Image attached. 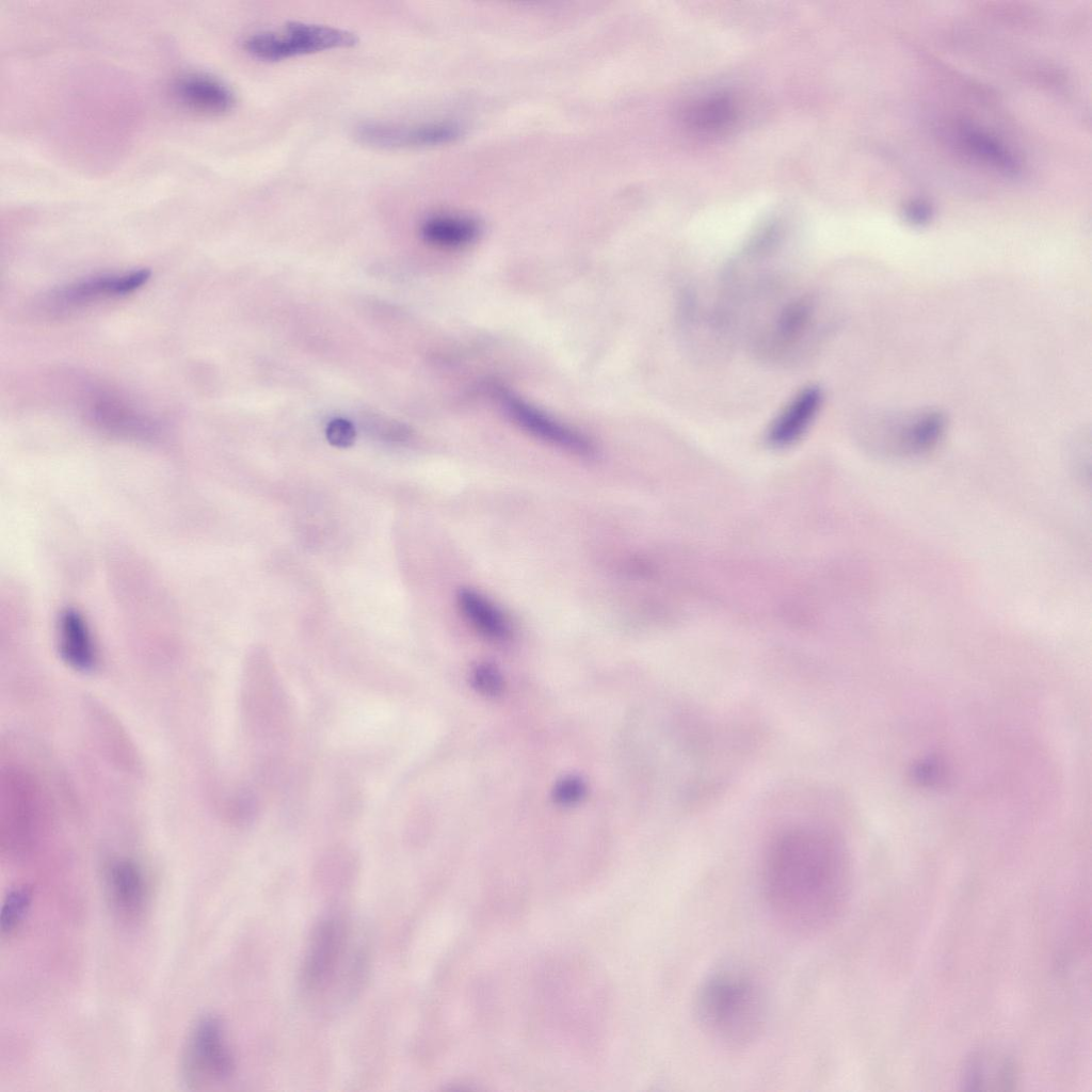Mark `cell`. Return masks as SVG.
<instances>
[{"label":"cell","instance_id":"6da1fadb","mask_svg":"<svg viewBox=\"0 0 1092 1092\" xmlns=\"http://www.w3.org/2000/svg\"><path fill=\"white\" fill-rule=\"evenodd\" d=\"M767 905L786 927L816 933L831 927L850 894V868L839 838L821 826L781 831L769 844L761 867Z\"/></svg>","mask_w":1092,"mask_h":1092},{"label":"cell","instance_id":"cb8c5ba5","mask_svg":"<svg viewBox=\"0 0 1092 1092\" xmlns=\"http://www.w3.org/2000/svg\"><path fill=\"white\" fill-rule=\"evenodd\" d=\"M903 219L912 226L921 227L929 224L933 218L932 206L922 199H914L903 206Z\"/></svg>","mask_w":1092,"mask_h":1092},{"label":"cell","instance_id":"ac0fdd59","mask_svg":"<svg viewBox=\"0 0 1092 1092\" xmlns=\"http://www.w3.org/2000/svg\"><path fill=\"white\" fill-rule=\"evenodd\" d=\"M479 234V223L471 218L463 215H435L428 219L421 226L423 240L440 247L467 245L475 241Z\"/></svg>","mask_w":1092,"mask_h":1092},{"label":"cell","instance_id":"5b68a950","mask_svg":"<svg viewBox=\"0 0 1092 1092\" xmlns=\"http://www.w3.org/2000/svg\"><path fill=\"white\" fill-rule=\"evenodd\" d=\"M357 43L356 34L347 30L290 21L278 32L263 31L250 35L243 47L258 60L277 62L324 50L349 48Z\"/></svg>","mask_w":1092,"mask_h":1092},{"label":"cell","instance_id":"8992f818","mask_svg":"<svg viewBox=\"0 0 1092 1092\" xmlns=\"http://www.w3.org/2000/svg\"><path fill=\"white\" fill-rule=\"evenodd\" d=\"M235 1058L226 1042L221 1021L213 1015L200 1017L193 1026L181 1058V1074L187 1085L198 1088L229 1078Z\"/></svg>","mask_w":1092,"mask_h":1092},{"label":"cell","instance_id":"52a82bcc","mask_svg":"<svg viewBox=\"0 0 1092 1092\" xmlns=\"http://www.w3.org/2000/svg\"><path fill=\"white\" fill-rule=\"evenodd\" d=\"M866 432L885 449L902 454H920L942 438L947 419L938 410L904 414H879L868 419Z\"/></svg>","mask_w":1092,"mask_h":1092},{"label":"cell","instance_id":"30bf717a","mask_svg":"<svg viewBox=\"0 0 1092 1092\" xmlns=\"http://www.w3.org/2000/svg\"><path fill=\"white\" fill-rule=\"evenodd\" d=\"M149 276L150 272L147 269H140L122 274L89 277L61 288L51 294L48 303L57 310H65L102 298L125 295L146 284Z\"/></svg>","mask_w":1092,"mask_h":1092},{"label":"cell","instance_id":"5bb4252c","mask_svg":"<svg viewBox=\"0 0 1092 1092\" xmlns=\"http://www.w3.org/2000/svg\"><path fill=\"white\" fill-rule=\"evenodd\" d=\"M173 92L184 106L198 111L223 113L232 108L235 96L219 79L204 74H188L176 80Z\"/></svg>","mask_w":1092,"mask_h":1092},{"label":"cell","instance_id":"7402d4cb","mask_svg":"<svg viewBox=\"0 0 1092 1092\" xmlns=\"http://www.w3.org/2000/svg\"><path fill=\"white\" fill-rule=\"evenodd\" d=\"M472 681L479 691L487 695H496L501 691L502 680L499 672L491 664L484 663L476 668Z\"/></svg>","mask_w":1092,"mask_h":1092},{"label":"cell","instance_id":"d4e9b609","mask_svg":"<svg viewBox=\"0 0 1092 1092\" xmlns=\"http://www.w3.org/2000/svg\"><path fill=\"white\" fill-rule=\"evenodd\" d=\"M585 791L583 782L575 776L563 778L555 788V799L561 804H573L579 801Z\"/></svg>","mask_w":1092,"mask_h":1092},{"label":"cell","instance_id":"4fadbf2b","mask_svg":"<svg viewBox=\"0 0 1092 1092\" xmlns=\"http://www.w3.org/2000/svg\"><path fill=\"white\" fill-rule=\"evenodd\" d=\"M58 647L62 659L80 672L92 671L97 663V652L90 628L75 609H65L57 623Z\"/></svg>","mask_w":1092,"mask_h":1092},{"label":"cell","instance_id":"277c9868","mask_svg":"<svg viewBox=\"0 0 1092 1092\" xmlns=\"http://www.w3.org/2000/svg\"><path fill=\"white\" fill-rule=\"evenodd\" d=\"M366 951L354 942L349 925L326 917L311 933L303 964V987L311 997H327L338 990L350 995L364 976Z\"/></svg>","mask_w":1092,"mask_h":1092},{"label":"cell","instance_id":"ffe728a7","mask_svg":"<svg viewBox=\"0 0 1092 1092\" xmlns=\"http://www.w3.org/2000/svg\"><path fill=\"white\" fill-rule=\"evenodd\" d=\"M96 420L113 430L144 431L149 429V421L131 407L117 401L100 400L93 408Z\"/></svg>","mask_w":1092,"mask_h":1092},{"label":"cell","instance_id":"e0dca14e","mask_svg":"<svg viewBox=\"0 0 1092 1092\" xmlns=\"http://www.w3.org/2000/svg\"><path fill=\"white\" fill-rule=\"evenodd\" d=\"M964 1083L971 1089H1008L1015 1082L1012 1060L1000 1053L984 1051L969 1060L964 1072Z\"/></svg>","mask_w":1092,"mask_h":1092},{"label":"cell","instance_id":"9a60e30c","mask_svg":"<svg viewBox=\"0 0 1092 1092\" xmlns=\"http://www.w3.org/2000/svg\"><path fill=\"white\" fill-rule=\"evenodd\" d=\"M738 114L735 98L725 93H717L689 103L684 110L682 122L695 132L717 134L732 128Z\"/></svg>","mask_w":1092,"mask_h":1092},{"label":"cell","instance_id":"7c38bea8","mask_svg":"<svg viewBox=\"0 0 1092 1092\" xmlns=\"http://www.w3.org/2000/svg\"><path fill=\"white\" fill-rule=\"evenodd\" d=\"M106 886L114 910L122 917L140 916L147 900V884L140 866L131 860L112 861L106 869Z\"/></svg>","mask_w":1092,"mask_h":1092},{"label":"cell","instance_id":"7a4b0ae2","mask_svg":"<svg viewBox=\"0 0 1092 1092\" xmlns=\"http://www.w3.org/2000/svg\"><path fill=\"white\" fill-rule=\"evenodd\" d=\"M695 1018L713 1041L743 1048L760 1035L767 1016L764 990L738 966H723L701 983L694 1000Z\"/></svg>","mask_w":1092,"mask_h":1092},{"label":"cell","instance_id":"d6986e66","mask_svg":"<svg viewBox=\"0 0 1092 1092\" xmlns=\"http://www.w3.org/2000/svg\"><path fill=\"white\" fill-rule=\"evenodd\" d=\"M964 140L970 150L980 159L1006 173H1015L1018 163L1012 152L995 136L977 129H966Z\"/></svg>","mask_w":1092,"mask_h":1092},{"label":"cell","instance_id":"8fae6325","mask_svg":"<svg viewBox=\"0 0 1092 1092\" xmlns=\"http://www.w3.org/2000/svg\"><path fill=\"white\" fill-rule=\"evenodd\" d=\"M822 400V390L815 385L797 392L771 422L767 431L768 443L776 448L797 443L812 425Z\"/></svg>","mask_w":1092,"mask_h":1092},{"label":"cell","instance_id":"44dd1931","mask_svg":"<svg viewBox=\"0 0 1092 1092\" xmlns=\"http://www.w3.org/2000/svg\"><path fill=\"white\" fill-rule=\"evenodd\" d=\"M32 901V892L27 886L11 889L4 898L0 927L2 934L12 933L22 922Z\"/></svg>","mask_w":1092,"mask_h":1092},{"label":"cell","instance_id":"3957f363","mask_svg":"<svg viewBox=\"0 0 1092 1092\" xmlns=\"http://www.w3.org/2000/svg\"><path fill=\"white\" fill-rule=\"evenodd\" d=\"M776 287L762 298L764 312L752 328L756 352L774 360H793L806 354L823 336L828 320L819 298L808 291L783 293Z\"/></svg>","mask_w":1092,"mask_h":1092},{"label":"cell","instance_id":"603a6c76","mask_svg":"<svg viewBox=\"0 0 1092 1092\" xmlns=\"http://www.w3.org/2000/svg\"><path fill=\"white\" fill-rule=\"evenodd\" d=\"M325 435L331 445L338 448H347L354 443L355 429L349 420L335 418L328 422Z\"/></svg>","mask_w":1092,"mask_h":1092},{"label":"cell","instance_id":"2e32d148","mask_svg":"<svg viewBox=\"0 0 1092 1092\" xmlns=\"http://www.w3.org/2000/svg\"><path fill=\"white\" fill-rule=\"evenodd\" d=\"M456 600L461 612L482 635L496 641H503L510 637L509 621L481 593L469 588H462L457 592Z\"/></svg>","mask_w":1092,"mask_h":1092},{"label":"cell","instance_id":"ba28073f","mask_svg":"<svg viewBox=\"0 0 1092 1092\" xmlns=\"http://www.w3.org/2000/svg\"><path fill=\"white\" fill-rule=\"evenodd\" d=\"M460 134V126L451 122L423 124L366 122L355 128L356 139L360 143L385 149L441 145L455 140Z\"/></svg>","mask_w":1092,"mask_h":1092},{"label":"cell","instance_id":"9c48e42d","mask_svg":"<svg viewBox=\"0 0 1092 1092\" xmlns=\"http://www.w3.org/2000/svg\"><path fill=\"white\" fill-rule=\"evenodd\" d=\"M497 396L508 415L532 435L577 454L594 453V446L587 437L513 392L501 388L497 390Z\"/></svg>","mask_w":1092,"mask_h":1092}]
</instances>
